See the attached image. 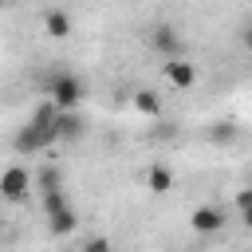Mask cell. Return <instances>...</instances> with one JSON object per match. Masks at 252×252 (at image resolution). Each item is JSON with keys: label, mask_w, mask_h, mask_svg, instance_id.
I'll list each match as a JSON object with an SVG mask.
<instances>
[{"label": "cell", "mask_w": 252, "mask_h": 252, "mask_svg": "<svg viewBox=\"0 0 252 252\" xmlns=\"http://www.w3.org/2000/svg\"><path fill=\"white\" fill-rule=\"evenodd\" d=\"M55 106L51 102H43L32 118H28V126L16 134V154H28V150H39V146H47V142H55Z\"/></svg>", "instance_id": "6da1fadb"}, {"label": "cell", "mask_w": 252, "mask_h": 252, "mask_svg": "<svg viewBox=\"0 0 252 252\" xmlns=\"http://www.w3.org/2000/svg\"><path fill=\"white\" fill-rule=\"evenodd\" d=\"M47 102L55 106V110H75L79 102H83V94H87V87H83V79L79 75H71V71H59L55 79H51V87H47Z\"/></svg>", "instance_id": "7a4b0ae2"}, {"label": "cell", "mask_w": 252, "mask_h": 252, "mask_svg": "<svg viewBox=\"0 0 252 252\" xmlns=\"http://www.w3.org/2000/svg\"><path fill=\"white\" fill-rule=\"evenodd\" d=\"M32 193V169L28 165H8L0 173V197L4 201H24Z\"/></svg>", "instance_id": "3957f363"}, {"label": "cell", "mask_w": 252, "mask_h": 252, "mask_svg": "<svg viewBox=\"0 0 252 252\" xmlns=\"http://www.w3.org/2000/svg\"><path fill=\"white\" fill-rule=\"evenodd\" d=\"M165 83L169 87H177V91H189L193 83H197V67L189 63V59H165Z\"/></svg>", "instance_id": "277c9868"}, {"label": "cell", "mask_w": 252, "mask_h": 252, "mask_svg": "<svg viewBox=\"0 0 252 252\" xmlns=\"http://www.w3.org/2000/svg\"><path fill=\"white\" fill-rule=\"evenodd\" d=\"M220 224H224V217H220V209H213V205H201V209H193V213H189V228H193V232H201V236L220 232Z\"/></svg>", "instance_id": "5b68a950"}, {"label": "cell", "mask_w": 252, "mask_h": 252, "mask_svg": "<svg viewBox=\"0 0 252 252\" xmlns=\"http://www.w3.org/2000/svg\"><path fill=\"white\" fill-rule=\"evenodd\" d=\"M150 43H154L158 51H165L169 59H177V51H181V35H177L169 24H158V28H154V35H150Z\"/></svg>", "instance_id": "8992f818"}, {"label": "cell", "mask_w": 252, "mask_h": 252, "mask_svg": "<svg viewBox=\"0 0 252 252\" xmlns=\"http://www.w3.org/2000/svg\"><path fill=\"white\" fill-rule=\"evenodd\" d=\"M43 28H47V35H55V39L71 35V12H63V8H47V12H43Z\"/></svg>", "instance_id": "52a82bcc"}, {"label": "cell", "mask_w": 252, "mask_h": 252, "mask_svg": "<svg viewBox=\"0 0 252 252\" xmlns=\"http://www.w3.org/2000/svg\"><path fill=\"white\" fill-rule=\"evenodd\" d=\"M134 110L146 114V118H161V94L158 91H134Z\"/></svg>", "instance_id": "ba28073f"}, {"label": "cell", "mask_w": 252, "mask_h": 252, "mask_svg": "<svg viewBox=\"0 0 252 252\" xmlns=\"http://www.w3.org/2000/svg\"><path fill=\"white\" fill-rule=\"evenodd\" d=\"M83 134V118L75 110H59L55 114V138H79Z\"/></svg>", "instance_id": "9c48e42d"}, {"label": "cell", "mask_w": 252, "mask_h": 252, "mask_svg": "<svg viewBox=\"0 0 252 252\" xmlns=\"http://www.w3.org/2000/svg\"><path fill=\"white\" fill-rule=\"evenodd\" d=\"M47 217H51V232H71V228L79 224V217H75V209H71L67 201H63L59 209H51Z\"/></svg>", "instance_id": "30bf717a"}, {"label": "cell", "mask_w": 252, "mask_h": 252, "mask_svg": "<svg viewBox=\"0 0 252 252\" xmlns=\"http://www.w3.org/2000/svg\"><path fill=\"white\" fill-rule=\"evenodd\" d=\"M146 181H150V189H154V193H169V189H173V173H169L165 165H154Z\"/></svg>", "instance_id": "8fae6325"}, {"label": "cell", "mask_w": 252, "mask_h": 252, "mask_svg": "<svg viewBox=\"0 0 252 252\" xmlns=\"http://www.w3.org/2000/svg\"><path fill=\"white\" fill-rule=\"evenodd\" d=\"M83 252H110V240L94 236V240H87V244H83Z\"/></svg>", "instance_id": "7c38bea8"}]
</instances>
